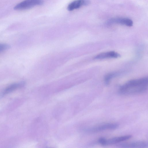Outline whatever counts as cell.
<instances>
[{
    "label": "cell",
    "instance_id": "obj_9",
    "mask_svg": "<svg viewBox=\"0 0 148 148\" xmlns=\"http://www.w3.org/2000/svg\"><path fill=\"white\" fill-rule=\"evenodd\" d=\"M24 82H22L12 84L7 87L3 91V95L10 93L19 88L23 87L25 85Z\"/></svg>",
    "mask_w": 148,
    "mask_h": 148
},
{
    "label": "cell",
    "instance_id": "obj_6",
    "mask_svg": "<svg viewBox=\"0 0 148 148\" xmlns=\"http://www.w3.org/2000/svg\"><path fill=\"white\" fill-rule=\"evenodd\" d=\"M121 147L145 148L148 146L147 142L144 141H136L122 144L119 145Z\"/></svg>",
    "mask_w": 148,
    "mask_h": 148
},
{
    "label": "cell",
    "instance_id": "obj_5",
    "mask_svg": "<svg viewBox=\"0 0 148 148\" xmlns=\"http://www.w3.org/2000/svg\"><path fill=\"white\" fill-rule=\"evenodd\" d=\"M106 24L108 25L118 24L128 27H131L133 25V22L132 20L127 18H115L109 20Z\"/></svg>",
    "mask_w": 148,
    "mask_h": 148
},
{
    "label": "cell",
    "instance_id": "obj_2",
    "mask_svg": "<svg viewBox=\"0 0 148 148\" xmlns=\"http://www.w3.org/2000/svg\"><path fill=\"white\" fill-rule=\"evenodd\" d=\"M119 124L115 123H103L87 128L85 131L90 133H96L107 130H115L119 127Z\"/></svg>",
    "mask_w": 148,
    "mask_h": 148
},
{
    "label": "cell",
    "instance_id": "obj_1",
    "mask_svg": "<svg viewBox=\"0 0 148 148\" xmlns=\"http://www.w3.org/2000/svg\"><path fill=\"white\" fill-rule=\"evenodd\" d=\"M147 77L130 80L122 85L119 90V93L123 95L140 94L148 89Z\"/></svg>",
    "mask_w": 148,
    "mask_h": 148
},
{
    "label": "cell",
    "instance_id": "obj_7",
    "mask_svg": "<svg viewBox=\"0 0 148 148\" xmlns=\"http://www.w3.org/2000/svg\"><path fill=\"white\" fill-rule=\"evenodd\" d=\"M89 1L88 0H75L69 3L67 6V9L72 11L88 5Z\"/></svg>",
    "mask_w": 148,
    "mask_h": 148
},
{
    "label": "cell",
    "instance_id": "obj_11",
    "mask_svg": "<svg viewBox=\"0 0 148 148\" xmlns=\"http://www.w3.org/2000/svg\"><path fill=\"white\" fill-rule=\"evenodd\" d=\"M10 47V46L8 44L0 43V52L8 49Z\"/></svg>",
    "mask_w": 148,
    "mask_h": 148
},
{
    "label": "cell",
    "instance_id": "obj_4",
    "mask_svg": "<svg viewBox=\"0 0 148 148\" xmlns=\"http://www.w3.org/2000/svg\"><path fill=\"white\" fill-rule=\"evenodd\" d=\"M132 137L131 135H127L113 138L107 139L103 138H101L98 139V143L102 145H108L119 143L127 140Z\"/></svg>",
    "mask_w": 148,
    "mask_h": 148
},
{
    "label": "cell",
    "instance_id": "obj_10",
    "mask_svg": "<svg viewBox=\"0 0 148 148\" xmlns=\"http://www.w3.org/2000/svg\"><path fill=\"white\" fill-rule=\"evenodd\" d=\"M116 73H111L107 74L104 78V81L105 84H108L111 79L117 75Z\"/></svg>",
    "mask_w": 148,
    "mask_h": 148
},
{
    "label": "cell",
    "instance_id": "obj_3",
    "mask_svg": "<svg viewBox=\"0 0 148 148\" xmlns=\"http://www.w3.org/2000/svg\"><path fill=\"white\" fill-rule=\"evenodd\" d=\"M42 0H25L16 5L14 9L16 10L29 9L42 4Z\"/></svg>",
    "mask_w": 148,
    "mask_h": 148
},
{
    "label": "cell",
    "instance_id": "obj_8",
    "mask_svg": "<svg viewBox=\"0 0 148 148\" xmlns=\"http://www.w3.org/2000/svg\"><path fill=\"white\" fill-rule=\"evenodd\" d=\"M119 54L114 51H110L100 53L94 57L96 59H103L109 58H117L120 57Z\"/></svg>",
    "mask_w": 148,
    "mask_h": 148
}]
</instances>
